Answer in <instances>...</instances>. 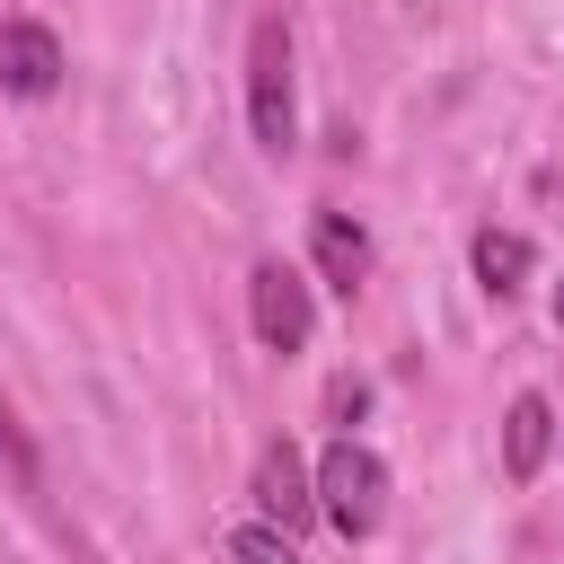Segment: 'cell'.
Here are the masks:
<instances>
[{"label": "cell", "mask_w": 564, "mask_h": 564, "mask_svg": "<svg viewBox=\"0 0 564 564\" xmlns=\"http://www.w3.org/2000/svg\"><path fill=\"white\" fill-rule=\"evenodd\" d=\"M546 441H555V405L546 397H511V414H502V467H511V485H529L546 467Z\"/></svg>", "instance_id": "52a82bcc"}, {"label": "cell", "mask_w": 564, "mask_h": 564, "mask_svg": "<svg viewBox=\"0 0 564 564\" xmlns=\"http://www.w3.org/2000/svg\"><path fill=\"white\" fill-rule=\"evenodd\" d=\"M256 502H264V520H273L282 538H300V529L317 520V476H308V458H300L282 432L256 449Z\"/></svg>", "instance_id": "277c9868"}, {"label": "cell", "mask_w": 564, "mask_h": 564, "mask_svg": "<svg viewBox=\"0 0 564 564\" xmlns=\"http://www.w3.org/2000/svg\"><path fill=\"white\" fill-rule=\"evenodd\" d=\"M247 317H256V335H264L273 352H300V344L317 335V300H308V282H300L282 256L247 273Z\"/></svg>", "instance_id": "3957f363"}, {"label": "cell", "mask_w": 564, "mask_h": 564, "mask_svg": "<svg viewBox=\"0 0 564 564\" xmlns=\"http://www.w3.org/2000/svg\"><path fill=\"white\" fill-rule=\"evenodd\" d=\"M0 88H9V97H53V88H62V44H53V26H35V18H9V26H0Z\"/></svg>", "instance_id": "5b68a950"}, {"label": "cell", "mask_w": 564, "mask_h": 564, "mask_svg": "<svg viewBox=\"0 0 564 564\" xmlns=\"http://www.w3.org/2000/svg\"><path fill=\"white\" fill-rule=\"evenodd\" d=\"M0 458H9V476L18 485H35V441H26V423H18V405L0 397Z\"/></svg>", "instance_id": "30bf717a"}, {"label": "cell", "mask_w": 564, "mask_h": 564, "mask_svg": "<svg viewBox=\"0 0 564 564\" xmlns=\"http://www.w3.org/2000/svg\"><path fill=\"white\" fill-rule=\"evenodd\" d=\"M229 564H300V546L264 520V529H238V538H229Z\"/></svg>", "instance_id": "9c48e42d"}, {"label": "cell", "mask_w": 564, "mask_h": 564, "mask_svg": "<svg viewBox=\"0 0 564 564\" xmlns=\"http://www.w3.org/2000/svg\"><path fill=\"white\" fill-rule=\"evenodd\" d=\"M317 511L344 529V538H370L379 520H388V458L370 449V441H326V458H317Z\"/></svg>", "instance_id": "6da1fadb"}, {"label": "cell", "mask_w": 564, "mask_h": 564, "mask_svg": "<svg viewBox=\"0 0 564 564\" xmlns=\"http://www.w3.org/2000/svg\"><path fill=\"white\" fill-rule=\"evenodd\" d=\"M555 326H564V282H555Z\"/></svg>", "instance_id": "8fae6325"}, {"label": "cell", "mask_w": 564, "mask_h": 564, "mask_svg": "<svg viewBox=\"0 0 564 564\" xmlns=\"http://www.w3.org/2000/svg\"><path fill=\"white\" fill-rule=\"evenodd\" d=\"M247 123H256V141H264L273 159L300 141V106H291V26H282V18H256V35H247Z\"/></svg>", "instance_id": "7a4b0ae2"}, {"label": "cell", "mask_w": 564, "mask_h": 564, "mask_svg": "<svg viewBox=\"0 0 564 564\" xmlns=\"http://www.w3.org/2000/svg\"><path fill=\"white\" fill-rule=\"evenodd\" d=\"M529 264H538V256H529L520 229H485V238H476V282H485L494 300H511V291L529 282Z\"/></svg>", "instance_id": "ba28073f"}, {"label": "cell", "mask_w": 564, "mask_h": 564, "mask_svg": "<svg viewBox=\"0 0 564 564\" xmlns=\"http://www.w3.org/2000/svg\"><path fill=\"white\" fill-rule=\"evenodd\" d=\"M308 256H317V282L326 291H361V273H370V229L352 220V212H317V229H308Z\"/></svg>", "instance_id": "8992f818"}]
</instances>
